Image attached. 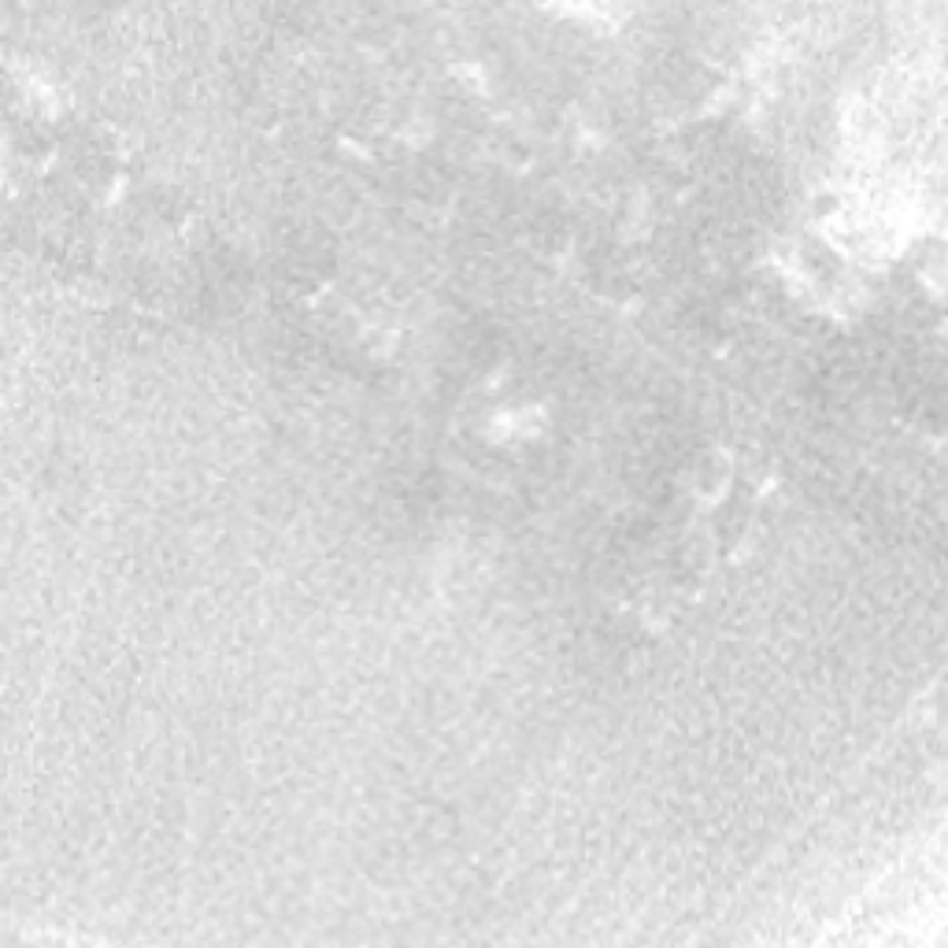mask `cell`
<instances>
[{"mask_svg":"<svg viewBox=\"0 0 948 948\" xmlns=\"http://www.w3.org/2000/svg\"><path fill=\"white\" fill-rule=\"evenodd\" d=\"M693 482H697V497L700 501H719L722 493L733 482V464L727 453H708L705 460L697 464L693 471Z\"/></svg>","mask_w":948,"mask_h":948,"instance_id":"obj_1","label":"cell"}]
</instances>
